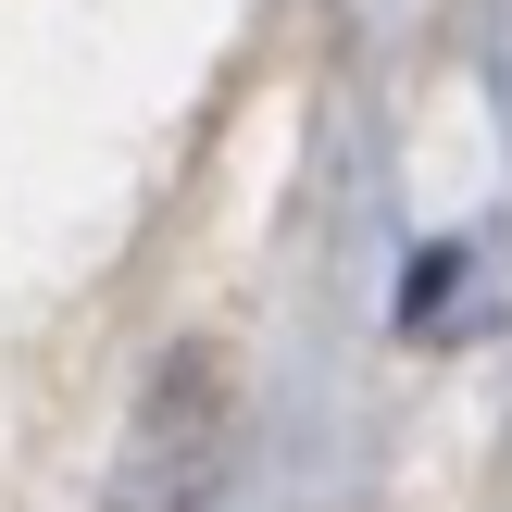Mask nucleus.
<instances>
[{"mask_svg":"<svg viewBox=\"0 0 512 512\" xmlns=\"http://www.w3.org/2000/svg\"><path fill=\"white\" fill-rule=\"evenodd\" d=\"M213 488H225V388H213V363H163L100 512H213Z\"/></svg>","mask_w":512,"mask_h":512,"instance_id":"nucleus-1","label":"nucleus"}]
</instances>
